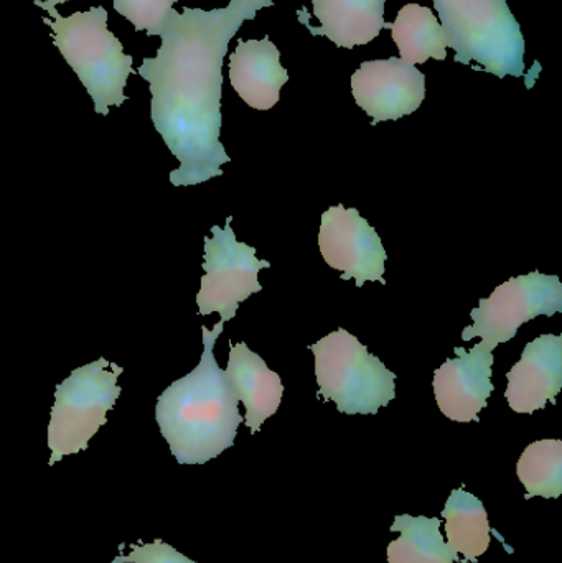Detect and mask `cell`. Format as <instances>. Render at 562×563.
<instances>
[{"mask_svg": "<svg viewBox=\"0 0 562 563\" xmlns=\"http://www.w3.org/2000/svg\"><path fill=\"white\" fill-rule=\"evenodd\" d=\"M273 0H231L224 9L167 13L155 58H144L139 75L151 86V118L168 151L180 162L174 187L221 177L230 155L220 142L223 59L231 38L246 20Z\"/></svg>", "mask_w": 562, "mask_h": 563, "instance_id": "cell-1", "label": "cell"}, {"mask_svg": "<svg viewBox=\"0 0 562 563\" xmlns=\"http://www.w3.org/2000/svg\"><path fill=\"white\" fill-rule=\"evenodd\" d=\"M223 321L213 330L201 328L203 354L187 376L158 396L155 420L180 465H205L231 449L244 422L236 394L227 373L218 366L213 347L223 333Z\"/></svg>", "mask_w": 562, "mask_h": 563, "instance_id": "cell-2", "label": "cell"}, {"mask_svg": "<svg viewBox=\"0 0 562 563\" xmlns=\"http://www.w3.org/2000/svg\"><path fill=\"white\" fill-rule=\"evenodd\" d=\"M48 13L53 20L43 19V23L52 29L53 45L91 96L95 111L108 115L111 106L124 104L134 58L125 55L121 40L109 32L108 10L98 5L69 16L59 15L56 9Z\"/></svg>", "mask_w": 562, "mask_h": 563, "instance_id": "cell-3", "label": "cell"}, {"mask_svg": "<svg viewBox=\"0 0 562 563\" xmlns=\"http://www.w3.org/2000/svg\"><path fill=\"white\" fill-rule=\"evenodd\" d=\"M459 65L477 62L497 78L525 75V38L507 0H434Z\"/></svg>", "mask_w": 562, "mask_h": 563, "instance_id": "cell-4", "label": "cell"}, {"mask_svg": "<svg viewBox=\"0 0 562 563\" xmlns=\"http://www.w3.org/2000/svg\"><path fill=\"white\" fill-rule=\"evenodd\" d=\"M309 350L316 356L319 396L335 402L339 412L375 416L395 400L396 374L343 328L310 344Z\"/></svg>", "mask_w": 562, "mask_h": 563, "instance_id": "cell-5", "label": "cell"}, {"mask_svg": "<svg viewBox=\"0 0 562 563\" xmlns=\"http://www.w3.org/2000/svg\"><path fill=\"white\" fill-rule=\"evenodd\" d=\"M124 373L119 364L99 357L76 367L55 390L48 423L49 465L63 456L88 449L89 440L108 422V412L121 396L118 379Z\"/></svg>", "mask_w": 562, "mask_h": 563, "instance_id": "cell-6", "label": "cell"}, {"mask_svg": "<svg viewBox=\"0 0 562 563\" xmlns=\"http://www.w3.org/2000/svg\"><path fill=\"white\" fill-rule=\"evenodd\" d=\"M562 311V282L558 276L530 273L498 285L488 298H481L471 311L474 324L462 331V340L482 338L494 351L498 344L517 336L518 328L540 314L553 317Z\"/></svg>", "mask_w": 562, "mask_h": 563, "instance_id": "cell-7", "label": "cell"}, {"mask_svg": "<svg viewBox=\"0 0 562 563\" xmlns=\"http://www.w3.org/2000/svg\"><path fill=\"white\" fill-rule=\"evenodd\" d=\"M211 233L213 236L205 238V276L197 295L198 313L217 311L227 323L236 317L241 301L263 290L257 276L269 269L271 263L257 260L253 246L238 243L231 218L227 227L211 228Z\"/></svg>", "mask_w": 562, "mask_h": 563, "instance_id": "cell-8", "label": "cell"}, {"mask_svg": "<svg viewBox=\"0 0 562 563\" xmlns=\"http://www.w3.org/2000/svg\"><path fill=\"white\" fill-rule=\"evenodd\" d=\"M319 246L326 263L342 273V280L355 279L356 287L365 282L386 284L385 247L375 228L355 208L337 205L322 214Z\"/></svg>", "mask_w": 562, "mask_h": 563, "instance_id": "cell-9", "label": "cell"}, {"mask_svg": "<svg viewBox=\"0 0 562 563\" xmlns=\"http://www.w3.org/2000/svg\"><path fill=\"white\" fill-rule=\"evenodd\" d=\"M356 104L373 118V125L398 121L421 108L426 76L401 58L362 63L352 76Z\"/></svg>", "mask_w": 562, "mask_h": 563, "instance_id": "cell-10", "label": "cell"}, {"mask_svg": "<svg viewBox=\"0 0 562 563\" xmlns=\"http://www.w3.org/2000/svg\"><path fill=\"white\" fill-rule=\"evenodd\" d=\"M458 357L448 360L434 373L436 400L439 409L454 422H478V413L494 393L492 366L494 351L477 344L471 351L454 347Z\"/></svg>", "mask_w": 562, "mask_h": 563, "instance_id": "cell-11", "label": "cell"}, {"mask_svg": "<svg viewBox=\"0 0 562 563\" xmlns=\"http://www.w3.org/2000/svg\"><path fill=\"white\" fill-rule=\"evenodd\" d=\"M505 397L518 413H535L557 404L562 387V336L543 334L525 346L521 360L507 374Z\"/></svg>", "mask_w": 562, "mask_h": 563, "instance_id": "cell-12", "label": "cell"}, {"mask_svg": "<svg viewBox=\"0 0 562 563\" xmlns=\"http://www.w3.org/2000/svg\"><path fill=\"white\" fill-rule=\"evenodd\" d=\"M280 52L269 38L240 40L230 56V79L234 91L250 108L273 109L289 73L280 65Z\"/></svg>", "mask_w": 562, "mask_h": 563, "instance_id": "cell-13", "label": "cell"}, {"mask_svg": "<svg viewBox=\"0 0 562 563\" xmlns=\"http://www.w3.org/2000/svg\"><path fill=\"white\" fill-rule=\"evenodd\" d=\"M228 379L238 400L246 407V427L257 433L264 420L273 417L283 400L284 386L279 374L267 367L260 354L253 353L246 343H231Z\"/></svg>", "mask_w": 562, "mask_h": 563, "instance_id": "cell-14", "label": "cell"}, {"mask_svg": "<svg viewBox=\"0 0 562 563\" xmlns=\"http://www.w3.org/2000/svg\"><path fill=\"white\" fill-rule=\"evenodd\" d=\"M319 29L306 25L312 35H323L340 48H355L375 40L385 29L386 0H312Z\"/></svg>", "mask_w": 562, "mask_h": 563, "instance_id": "cell-15", "label": "cell"}, {"mask_svg": "<svg viewBox=\"0 0 562 563\" xmlns=\"http://www.w3.org/2000/svg\"><path fill=\"white\" fill-rule=\"evenodd\" d=\"M403 62L422 65L429 58H448V35L429 7L408 3L389 26Z\"/></svg>", "mask_w": 562, "mask_h": 563, "instance_id": "cell-16", "label": "cell"}, {"mask_svg": "<svg viewBox=\"0 0 562 563\" xmlns=\"http://www.w3.org/2000/svg\"><path fill=\"white\" fill-rule=\"evenodd\" d=\"M442 518L445 519L448 545L467 561L477 562L491 545V525L481 499L464 488L454 489L445 503Z\"/></svg>", "mask_w": 562, "mask_h": 563, "instance_id": "cell-17", "label": "cell"}, {"mask_svg": "<svg viewBox=\"0 0 562 563\" xmlns=\"http://www.w3.org/2000/svg\"><path fill=\"white\" fill-rule=\"evenodd\" d=\"M392 531L401 536L388 545V563H459L458 552L442 538L441 519L396 516Z\"/></svg>", "mask_w": 562, "mask_h": 563, "instance_id": "cell-18", "label": "cell"}, {"mask_svg": "<svg viewBox=\"0 0 562 563\" xmlns=\"http://www.w3.org/2000/svg\"><path fill=\"white\" fill-rule=\"evenodd\" d=\"M518 478L527 489V499H557L562 495V442L538 440L521 453L517 465Z\"/></svg>", "mask_w": 562, "mask_h": 563, "instance_id": "cell-19", "label": "cell"}, {"mask_svg": "<svg viewBox=\"0 0 562 563\" xmlns=\"http://www.w3.org/2000/svg\"><path fill=\"white\" fill-rule=\"evenodd\" d=\"M178 0H112L115 12L134 25L135 32L145 30L148 36L158 35L165 16Z\"/></svg>", "mask_w": 562, "mask_h": 563, "instance_id": "cell-20", "label": "cell"}, {"mask_svg": "<svg viewBox=\"0 0 562 563\" xmlns=\"http://www.w3.org/2000/svg\"><path fill=\"white\" fill-rule=\"evenodd\" d=\"M112 563H198L175 551L172 545L162 541L151 544H131L128 555H118Z\"/></svg>", "mask_w": 562, "mask_h": 563, "instance_id": "cell-21", "label": "cell"}, {"mask_svg": "<svg viewBox=\"0 0 562 563\" xmlns=\"http://www.w3.org/2000/svg\"><path fill=\"white\" fill-rule=\"evenodd\" d=\"M66 2H68V0H45V2H42V0H35V5L42 7V10L48 12L49 9H55V5H58V3Z\"/></svg>", "mask_w": 562, "mask_h": 563, "instance_id": "cell-22", "label": "cell"}]
</instances>
